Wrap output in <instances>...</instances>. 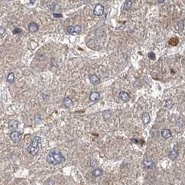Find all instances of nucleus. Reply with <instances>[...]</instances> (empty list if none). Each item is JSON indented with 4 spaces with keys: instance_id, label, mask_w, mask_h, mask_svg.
I'll use <instances>...</instances> for the list:
<instances>
[{
    "instance_id": "nucleus-5",
    "label": "nucleus",
    "mask_w": 185,
    "mask_h": 185,
    "mask_svg": "<svg viewBox=\"0 0 185 185\" xmlns=\"http://www.w3.org/2000/svg\"><path fill=\"white\" fill-rule=\"evenodd\" d=\"M10 139L14 143H17L21 140V134L17 131H13L10 134Z\"/></svg>"
},
{
    "instance_id": "nucleus-23",
    "label": "nucleus",
    "mask_w": 185,
    "mask_h": 185,
    "mask_svg": "<svg viewBox=\"0 0 185 185\" xmlns=\"http://www.w3.org/2000/svg\"><path fill=\"white\" fill-rule=\"evenodd\" d=\"M53 15L55 17H62V15L60 13V14H57V13H53Z\"/></svg>"
},
{
    "instance_id": "nucleus-21",
    "label": "nucleus",
    "mask_w": 185,
    "mask_h": 185,
    "mask_svg": "<svg viewBox=\"0 0 185 185\" xmlns=\"http://www.w3.org/2000/svg\"><path fill=\"white\" fill-rule=\"evenodd\" d=\"M22 32V30L21 29H20V28H17V27L13 29V34H15V35H16V34L17 35H19V34H20Z\"/></svg>"
},
{
    "instance_id": "nucleus-2",
    "label": "nucleus",
    "mask_w": 185,
    "mask_h": 185,
    "mask_svg": "<svg viewBox=\"0 0 185 185\" xmlns=\"http://www.w3.org/2000/svg\"><path fill=\"white\" fill-rule=\"evenodd\" d=\"M41 143V138L40 136H36L33 137L31 143L27 148V151L32 156L37 154L40 148V145Z\"/></svg>"
},
{
    "instance_id": "nucleus-9",
    "label": "nucleus",
    "mask_w": 185,
    "mask_h": 185,
    "mask_svg": "<svg viewBox=\"0 0 185 185\" xmlns=\"http://www.w3.org/2000/svg\"><path fill=\"white\" fill-rule=\"evenodd\" d=\"M89 80L93 86H97L100 83V80L96 74H92L89 76Z\"/></svg>"
},
{
    "instance_id": "nucleus-17",
    "label": "nucleus",
    "mask_w": 185,
    "mask_h": 185,
    "mask_svg": "<svg viewBox=\"0 0 185 185\" xmlns=\"http://www.w3.org/2000/svg\"><path fill=\"white\" fill-rule=\"evenodd\" d=\"M103 173V171L102 169H95L94 171H93V175L95 177H100V176H101L102 175Z\"/></svg>"
},
{
    "instance_id": "nucleus-12",
    "label": "nucleus",
    "mask_w": 185,
    "mask_h": 185,
    "mask_svg": "<svg viewBox=\"0 0 185 185\" xmlns=\"http://www.w3.org/2000/svg\"><path fill=\"white\" fill-rule=\"evenodd\" d=\"M161 136L165 139H168L169 138H171L172 136V133L171 132L170 129H164L161 131Z\"/></svg>"
},
{
    "instance_id": "nucleus-4",
    "label": "nucleus",
    "mask_w": 185,
    "mask_h": 185,
    "mask_svg": "<svg viewBox=\"0 0 185 185\" xmlns=\"http://www.w3.org/2000/svg\"><path fill=\"white\" fill-rule=\"evenodd\" d=\"M104 11V6L101 4H97L95 6L93 9V14L96 16H101L102 15Z\"/></svg>"
},
{
    "instance_id": "nucleus-11",
    "label": "nucleus",
    "mask_w": 185,
    "mask_h": 185,
    "mask_svg": "<svg viewBox=\"0 0 185 185\" xmlns=\"http://www.w3.org/2000/svg\"><path fill=\"white\" fill-rule=\"evenodd\" d=\"M38 29H39V26L36 22H31L29 25V31L31 33L37 32L38 31Z\"/></svg>"
},
{
    "instance_id": "nucleus-6",
    "label": "nucleus",
    "mask_w": 185,
    "mask_h": 185,
    "mask_svg": "<svg viewBox=\"0 0 185 185\" xmlns=\"http://www.w3.org/2000/svg\"><path fill=\"white\" fill-rule=\"evenodd\" d=\"M100 98V95L98 92H95V91L92 92L90 95V97H89V100L93 102H98Z\"/></svg>"
},
{
    "instance_id": "nucleus-3",
    "label": "nucleus",
    "mask_w": 185,
    "mask_h": 185,
    "mask_svg": "<svg viewBox=\"0 0 185 185\" xmlns=\"http://www.w3.org/2000/svg\"><path fill=\"white\" fill-rule=\"evenodd\" d=\"M67 31L71 35L79 34L82 32V27L80 25H75V26L70 25L67 27Z\"/></svg>"
},
{
    "instance_id": "nucleus-19",
    "label": "nucleus",
    "mask_w": 185,
    "mask_h": 185,
    "mask_svg": "<svg viewBox=\"0 0 185 185\" xmlns=\"http://www.w3.org/2000/svg\"><path fill=\"white\" fill-rule=\"evenodd\" d=\"M165 107L167 109H171L173 107V102L171 100H166L165 102Z\"/></svg>"
},
{
    "instance_id": "nucleus-10",
    "label": "nucleus",
    "mask_w": 185,
    "mask_h": 185,
    "mask_svg": "<svg viewBox=\"0 0 185 185\" xmlns=\"http://www.w3.org/2000/svg\"><path fill=\"white\" fill-rule=\"evenodd\" d=\"M63 104L68 109H70L71 107H73V102L72 100L68 97H66L63 100Z\"/></svg>"
},
{
    "instance_id": "nucleus-18",
    "label": "nucleus",
    "mask_w": 185,
    "mask_h": 185,
    "mask_svg": "<svg viewBox=\"0 0 185 185\" xmlns=\"http://www.w3.org/2000/svg\"><path fill=\"white\" fill-rule=\"evenodd\" d=\"M132 6V1H125V2L124 3V9L125 11H129Z\"/></svg>"
},
{
    "instance_id": "nucleus-14",
    "label": "nucleus",
    "mask_w": 185,
    "mask_h": 185,
    "mask_svg": "<svg viewBox=\"0 0 185 185\" xmlns=\"http://www.w3.org/2000/svg\"><path fill=\"white\" fill-rule=\"evenodd\" d=\"M143 165L145 168L151 169L154 166V162L150 159H145L143 161Z\"/></svg>"
},
{
    "instance_id": "nucleus-20",
    "label": "nucleus",
    "mask_w": 185,
    "mask_h": 185,
    "mask_svg": "<svg viewBox=\"0 0 185 185\" xmlns=\"http://www.w3.org/2000/svg\"><path fill=\"white\" fill-rule=\"evenodd\" d=\"M148 57L150 60H152V61H154V60L156 59V55H155V54L154 53V52H150L148 53Z\"/></svg>"
},
{
    "instance_id": "nucleus-25",
    "label": "nucleus",
    "mask_w": 185,
    "mask_h": 185,
    "mask_svg": "<svg viewBox=\"0 0 185 185\" xmlns=\"http://www.w3.org/2000/svg\"><path fill=\"white\" fill-rule=\"evenodd\" d=\"M30 2H31V4H34V3H35V1H30Z\"/></svg>"
},
{
    "instance_id": "nucleus-24",
    "label": "nucleus",
    "mask_w": 185,
    "mask_h": 185,
    "mask_svg": "<svg viewBox=\"0 0 185 185\" xmlns=\"http://www.w3.org/2000/svg\"><path fill=\"white\" fill-rule=\"evenodd\" d=\"M164 1H158V3H164Z\"/></svg>"
},
{
    "instance_id": "nucleus-1",
    "label": "nucleus",
    "mask_w": 185,
    "mask_h": 185,
    "mask_svg": "<svg viewBox=\"0 0 185 185\" xmlns=\"http://www.w3.org/2000/svg\"><path fill=\"white\" fill-rule=\"evenodd\" d=\"M65 157L62 155V153L58 150H51L48 153L46 157L47 162L51 165L57 166L58 164H62L65 161Z\"/></svg>"
},
{
    "instance_id": "nucleus-8",
    "label": "nucleus",
    "mask_w": 185,
    "mask_h": 185,
    "mask_svg": "<svg viewBox=\"0 0 185 185\" xmlns=\"http://www.w3.org/2000/svg\"><path fill=\"white\" fill-rule=\"evenodd\" d=\"M141 120L143 122V123L146 125L150 122V116L149 115V114L147 112H144L141 115Z\"/></svg>"
},
{
    "instance_id": "nucleus-13",
    "label": "nucleus",
    "mask_w": 185,
    "mask_h": 185,
    "mask_svg": "<svg viewBox=\"0 0 185 185\" xmlns=\"http://www.w3.org/2000/svg\"><path fill=\"white\" fill-rule=\"evenodd\" d=\"M178 154H179V153H178V152H177V150H175V149H173V150H172L170 152V153H169V159H171L172 161L175 160V159L177 157V156H178Z\"/></svg>"
},
{
    "instance_id": "nucleus-15",
    "label": "nucleus",
    "mask_w": 185,
    "mask_h": 185,
    "mask_svg": "<svg viewBox=\"0 0 185 185\" xmlns=\"http://www.w3.org/2000/svg\"><path fill=\"white\" fill-rule=\"evenodd\" d=\"M17 125H18V123L16 120H9L8 122V127L11 128V129H16L17 128Z\"/></svg>"
},
{
    "instance_id": "nucleus-16",
    "label": "nucleus",
    "mask_w": 185,
    "mask_h": 185,
    "mask_svg": "<svg viewBox=\"0 0 185 185\" xmlns=\"http://www.w3.org/2000/svg\"><path fill=\"white\" fill-rule=\"evenodd\" d=\"M15 81V75L13 72H10L6 77V82L9 84H12Z\"/></svg>"
},
{
    "instance_id": "nucleus-7",
    "label": "nucleus",
    "mask_w": 185,
    "mask_h": 185,
    "mask_svg": "<svg viewBox=\"0 0 185 185\" xmlns=\"http://www.w3.org/2000/svg\"><path fill=\"white\" fill-rule=\"evenodd\" d=\"M119 97L121 99L122 101H123L125 102H128L130 100V96L126 91H120L119 93Z\"/></svg>"
},
{
    "instance_id": "nucleus-22",
    "label": "nucleus",
    "mask_w": 185,
    "mask_h": 185,
    "mask_svg": "<svg viewBox=\"0 0 185 185\" xmlns=\"http://www.w3.org/2000/svg\"><path fill=\"white\" fill-rule=\"evenodd\" d=\"M6 33V30L4 29V27H1L0 26V35H3L4 33Z\"/></svg>"
}]
</instances>
